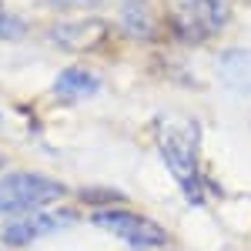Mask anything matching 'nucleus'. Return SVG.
Here are the masks:
<instances>
[{
  "label": "nucleus",
  "mask_w": 251,
  "mask_h": 251,
  "mask_svg": "<svg viewBox=\"0 0 251 251\" xmlns=\"http://www.w3.org/2000/svg\"><path fill=\"white\" fill-rule=\"evenodd\" d=\"M64 194V184L34 171L7 174L0 181V214H17V211H40L44 204L57 201Z\"/></svg>",
  "instance_id": "obj_2"
},
{
  "label": "nucleus",
  "mask_w": 251,
  "mask_h": 251,
  "mask_svg": "<svg viewBox=\"0 0 251 251\" xmlns=\"http://www.w3.org/2000/svg\"><path fill=\"white\" fill-rule=\"evenodd\" d=\"M91 221H94L97 228L124 238V241L134 245V248H151V245H164V241H168V234H164L161 225H154L151 218H141V214H134V211H124V208L97 211Z\"/></svg>",
  "instance_id": "obj_3"
},
{
  "label": "nucleus",
  "mask_w": 251,
  "mask_h": 251,
  "mask_svg": "<svg viewBox=\"0 0 251 251\" xmlns=\"http://www.w3.org/2000/svg\"><path fill=\"white\" fill-rule=\"evenodd\" d=\"M107 27L97 24V20H77V24H60L50 30V37L57 40L60 47H71V50H84V47H97L104 44Z\"/></svg>",
  "instance_id": "obj_7"
},
{
  "label": "nucleus",
  "mask_w": 251,
  "mask_h": 251,
  "mask_svg": "<svg viewBox=\"0 0 251 251\" xmlns=\"http://www.w3.org/2000/svg\"><path fill=\"white\" fill-rule=\"evenodd\" d=\"M231 17L228 0H181L177 7V27L188 40H201L218 34Z\"/></svg>",
  "instance_id": "obj_4"
},
{
  "label": "nucleus",
  "mask_w": 251,
  "mask_h": 251,
  "mask_svg": "<svg viewBox=\"0 0 251 251\" xmlns=\"http://www.w3.org/2000/svg\"><path fill=\"white\" fill-rule=\"evenodd\" d=\"M117 24L124 27L127 37H137V40H151L157 34V14L148 0H121Z\"/></svg>",
  "instance_id": "obj_6"
},
{
  "label": "nucleus",
  "mask_w": 251,
  "mask_h": 251,
  "mask_svg": "<svg viewBox=\"0 0 251 251\" xmlns=\"http://www.w3.org/2000/svg\"><path fill=\"white\" fill-rule=\"evenodd\" d=\"M67 225H74L71 211H34L27 218H20V221H10L0 231V238L7 245H30V241H37L44 234H54L60 228H67Z\"/></svg>",
  "instance_id": "obj_5"
},
{
  "label": "nucleus",
  "mask_w": 251,
  "mask_h": 251,
  "mask_svg": "<svg viewBox=\"0 0 251 251\" xmlns=\"http://www.w3.org/2000/svg\"><path fill=\"white\" fill-rule=\"evenodd\" d=\"M0 168H3V161H0Z\"/></svg>",
  "instance_id": "obj_12"
},
{
  "label": "nucleus",
  "mask_w": 251,
  "mask_h": 251,
  "mask_svg": "<svg viewBox=\"0 0 251 251\" xmlns=\"http://www.w3.org/2000/svg\"><path fill=\"white\" fill-rule=\"evenodd\" d=\"M0 37H3V40L24 37V24H20L17 17H10V14H0Z\"/></svg>",
  "instance_id": "obj_10"
},
{
  "label": "nucleus",
  "mask_w": 251,
  "mask_h": 251,
  "mask_svg": "<svg viewBox=\"0 0 251 251\" xmlns=\"http://www.w3.org/2000/svg\"><path fill=\"white\" fill-rule=\"evenodd\" d=\"M67 3H97V0H67Z\"/></svg>",
  "instance_id": "obj_11"
},
{
  "label": "nucleus",
  "mask_w": 251,
  "mask_h": 251,
  "mask_svg": "<svg viewBox=\"0 0 251 251\" xmlns=\"http://www.w3.org/2000/svg\"><path fill=\"white\" fill-rule=\"evenodd\" d=\"M161 157L181 184L188 201L201 204V168H198V148H201V131L194 121H161L157 131Z\"/></svg>",
  "instance_id": "obj_1"
},
{
  "label": "nucleus",
  "mask_w": 251,
  "mask_h": 251,
  "mask_svg": "<svg viewBox=\"0 0 251 251\" xmlns=\"http://www.w3.org/2000/svg\"><path fill=\"white\" fill-rule=\"evenodd\" d=\"M218 77L234 94H251V50H228L218 60Z\"/></svg>",
  "instance_id": "obj_8"
},
{
  "label": "nucleus",
  "mask_w": 251,
  "mask_h": 251,
  "mask_svg": "<svg viewBox=\"0 0 251 251\" xmlns=\"http://www.w3.org/2000/svg\"><path fill=\"white\" fill-rule=\"evenodd\" d=\"M97 91H100V77L84 71V67H67L54 80V94L64 100H84V97H94Z\"/></svg>",
  "instance_id": "obj_9"
}]
</instances>
